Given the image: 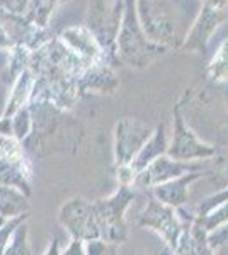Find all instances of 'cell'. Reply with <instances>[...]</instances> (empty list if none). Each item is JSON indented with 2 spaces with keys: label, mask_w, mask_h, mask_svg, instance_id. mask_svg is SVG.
<instances>
[{
  "label": "cell",
  "mask_w": 228,
  "mask_h": 255,
  "mask_svg": "<svg viewBox=\"0 0 228 255\" xmlns=\"http://www.w3.org/2000/svg\"><path fill=\"white\" fill-rule=\"evenodd\" d=\"M225 17V0H208L205 9L201 10L200 20L194 27L191 39L186 46H205V43L210 39L211 32L217 29V26Z\"/></svg>",
  "instance_id": "obj_1"
}]
</instances>
